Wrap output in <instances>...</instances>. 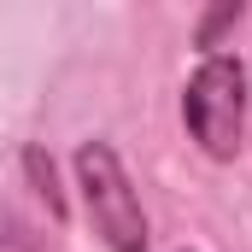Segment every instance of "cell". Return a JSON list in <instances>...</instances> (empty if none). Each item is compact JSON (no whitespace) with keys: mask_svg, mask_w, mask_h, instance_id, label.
<instances>
[{"mask_svg":"<svg viewBox=\"0 0 252 252\" xmlns=\"http://www.w3.org/2000/svg\"><path fill=\"white\" fill-rule=\"evenodd\" d=\"M24 170H30L35 193L47 199V211H53V217H64V193H59V182H53V158H47L41 147H30V153H24Z\"/></svg>","mask_w":252,"mask_h":252,"instance_id":"3957f363","label":"cell"},{"mask_svg":"<svg viewBox=\"0 0 252 252\" xmlns=\"http://www.w3.org/2000/svg\"><path fill=\"white\" fill-rule=\"evenodd\" d=\"M182 118H188V135L199 141L205 158H235L241 153V118H247V70L223 53H211L188 76Z\"/></svg>","mask_w":252,"mask_h":252,"instance_id":"7a4b0ae2","label":"cell"},{"mask_svg":"<svg viewBox=\"0 0 252 252\" xmlns=\"http://www.w3.org/2000/svg\"><path fill=\"white\" fill-rule=\"evenodd\" d=\"M76 182H82V205H88V223L94 235L112 252H147V211H141V193L129 182L124 158L106 147V141H82L76 147Z\"/></svg>","mask_w":252,"mask_h":252,"instance_id":"6da1fadb","label":"cell"}]
</instances>
